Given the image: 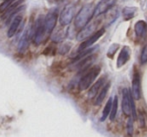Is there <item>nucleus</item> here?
Listing matches in <instances>:
<instances>
[{
	"instance_id": "1",
	"label": "nucleus",
	"mask_w": 147,
	"mask_h": 137,
	"mask_svg": "<svg viewBox=\"0 0 147 137\" xmlns=\"http://www.w3.org/2000/svg\"><path fill=\"white\" fill-rule=\"evenodd\" d=\"M94 10L95 8L93 7L92 4L84 5L75 17V21H74L75 28L82 29L84 26L87 25L89 21L91 20V18L94 16Z\"/></svg>"
},
{
	"instance_id": "2",
	"label": "nucleus",
	"mask_w": 147,
	"mask_h": 137,
	"mask_svg": "<svg viewBox=\"0 0 147 137\" xmlns=\"http://www.w3.org/2000/svg\"><path fill=\"white\" fill-rule=\"evenodd\" d=\"M100 66H93L92 68L88 70L80 79L79 81V89L81 91L86 90L89 87H91L92 83L94 82V80L98 77L99 73H100Z\"/></svg>"
},
{
	"instance_id": "3",
	"label": "nucleus",
	"mask_w": 147,
	"mask_h": 137,
	"mask_svg": "<svg viewBox=\"0 0 147 137\" xmlns=\"http://www.w3.org/2000/svg\"><path fill=\"white\" fill-rule=\"evenodd\" d=\"M45 39H47V36L44 28V18L39 17L33 27L32 40L35 45H40Z\"/></svg>"
},
{
	"instance_id": "4",
	"label": "nucleus",
	"mask_w": 147,
	"mask_h": 137,
	"mask_svg": "<svg viewBox=\"0 0 147 137\" xmlns=\"http://www.w3.org/2000/svg\"><path fill=\"white\" fill-rule=\"evenodd\" d=\"M57 17H58V13H57L56 9H52L47 13V15L44 18V28L46 36L49 37L51 33L53 32L57 22Z\"/></svg>"
},
{
	"instance_id": "5",
	"label": "nucleus",
	"mask_w": 147,
	"mask_h": 137,
	"mask_svg": "<svg viewBox=\"0 0 147 137\" xmlns=\"http://www.w3.org/2000/svg\"><path fill=\"white\" fill-rule=\"evenodd\" d=\"M75 14V6L73 4H68L63 8L59 16V22L61 26H67L72 22Z\"/></svg>"
},
{
	"instance_id": "6",
	"label": "nucleus",
	"mask_w": 147,
	"mask_h": 137,
	"mask_svg": "<svg viewBox=\"0 0 147 137\" xmlns=\"http://www.w3.org/2000/svg\"><path fill=\"white\" fill-rule=\"evenodd\" d=\"M96 27H97V22H91V23H88L86 26H84L82 29H80L77 36H76L77 40L84 41L87 38H89L90 36H92V35L95 33Z\"/></svg>"
},
{
	"instance_id": "7",
	"label": "nucleus",
	"mask_w": 147,
	"mask_h": 137,
	"mask_svg": "<svg viewBox=\"0 0 147 137\" xmlns=\"http://www.w3.org/2000/svg\"><path fill=\"white\" fill-rule=\"evenodd\" d=\"M131 97L132 93L127 88L122 90V111L126 116H131Z\"/></svg>"
},
{
	"instance_id": "8",
	"label": "nucleus",
	"mask_w": 147,
	"mask_h": 137,
	"mask_svg": "<svg viewBox=\"0 0 147 137\" xmlns=\"http://www.w3.org/2000/svg\"><path fill=\"white\" fill-rule=\"evenodd\" d=\"M115 3H116V0H101L99 1L98 4L95 6L94 16L97 17V16L109 11L115 5Z\"/></svg>"
},
{
	"instance_id": "9",
	"label": "nucleus",
	"mask_w": 147,
	"mask_h": 137,
	"mask_svg": "<svg viewBox=\"0 0 147 137\" xmlns=\"http://www.w3.org/2000/svg\"><path fill=\"white\" fill-rule=\"evenodd\" d=\"M103 34H104V29H100V30L96 31L92 36H90L89 38H87L86 40H84L83 42H82V44L80 45L79 48H78V51L80 52V51H82V50H85V49H87V48H90V47L92 46V45L94 44V43L96 42Z\"/></svg>"
},
{
	"instance_id": "10",
	"label": "nucleus",
	"mask_w": 147,
	"mask_h": 137,
	"mask_svg": "<svg viewBox=\"0 0 147 137\" xmlns=\"http://www.w3.org/2000/svg\"><path fill=\"white\" fill-rule=\"evenodd\" d=\"M132 96L135 100L140 99L141 96V89H140V77L139 73L135 72L133 75V79H132Z\"/></svg>"
},
{
	"instance_id": "11",
	"label": "nucleus",
	"mask_w": 147,
	"mask_h": 137,
	"mask_svg": "<svg viewBox=\"0 0 147 137\" xmlns=\"http://www.w3.org/2000/svg\"><path fill=\"white\" fill-rule=\"evenodd\" d=\"M22 19H23V18H22L21 15H16L15 17L11 20V23H10V26L7 31V36L9 37V38L13 37L14 35L17 33L20 24H21V22H22Z\"/></svg>"
},
{
	"instance_id": "12",
	"label": "nucleus",
	"mask_w": 147,
	"mask_h": 137,
	"mask_svg": "<svg viewBox=\"0 0 147 137\" xmlns=\"http://www.w3.org/2000/svg\"><path fill=\"white\" fill-rule=\"evenodd\" d=\"M105 82H106V78L105 77H101L98 79V81H96L92 86L90 87L89 89V92H88V97L89 98H93L95 97L97 94H98L99 91L102 89V87L105 85Z\"/></svg>"
},
{
	"instance_id": "13",
	"label": "nucleus",
	"mask_w": 147,
	"mask_h": 137,
	"mask_svg": "<svg viewBox=\"0 0 147 137\" xmlns=\"http://www.w3.org/2000/svg\"><path fill=\"white\" fill-rule=\"evenodd\" d=\"M130 54H131V50L128 46H124L122 48V50L120 51L119 55H118V58H117V67H121L123 66L126 62L129 60L130 58Z\"/></svg>"
},
{
	"instance_id": "14",
	"label": "nucleus",
	"mask_w": 147,
	"mask_h": 137,
	"mask_svg": "<svg viewBox=\"0 0 147 137\" xmlns=\"http://www.w3.org/2000/svg\"><path fill=\"white\" fill-rule=\"evenodd\" d=\"M29 39H30L29 29H25L24 33L22 34L21 38H20L19 43H18V51H19L20 53H23L24 51L27 49L28 43H29Z\"/></svg>"
},
{
	"instance_id": "15",
	"label": "nucleus",
	"mask_w": 147,
	"mask_h": 137,
	"mask_svg": "<svg viewBox=\"0 0 147 137\" xmlns=\"http://www.w3.org/2000/svg\"><path fill=\"white\" fill-rule=\"evenodd\" d=\"M109 88H110V82H107L106 84L102 87V89L98 92V94L95 96V99H94L95 105H100L101 103H102V101L104 100L107 93H108Z\"/></svg>"
},
{
	"instance_id": "16",
	"label": "nucleus",
	"mask_w": 147,
	"mask_h": 137,
	"mask_svg": "<svg viewBox=\"0 0 147 137\" xmlns=\"http://www.w3.org/2000/svg\"><path fill=\"white\" fill-rule=\"evenodd\" d=\"M134 29H135L136 36H137V37H142L144 34H145V32H146V30H147L146 22L142 21V20L136 22L135 26H134Z\"/></svg>"
},
{
	"instance_id": "17",
	"label": "nucleus",
	"mask_w": 147,
	"mask_h": 137,
	"mask_svg": "<svg viewBox=\"0 0 147 137\" xmlns=\"http://www.w3.org/2000/svg\"><path fill=\"white\" fill-rule=\"evenodd\" d=\"M136 12H137V8L136 7H125L122 10V15H123L125 20H129L135 16Z\"/></svg>"
},
{
	"instance_id": "18",
	"label": "nucleus",
	"mask_w": 147,
	"mask_h": 137,
	"mask_svg": "<svg viewBox=\"0 0 147 137\" xmlns=\"http://www.w3.org/2000/svg\"><path fill=\"white\" fill-rule=\"evenodd\" d=\"M112 103H113V98H109L108 101L106 102V105L104 106V109H103L102 116H101V118H100L101 121H104V120H106V118L110 115L111 108H112Z\"/></svg>"
},
{
	"instance_id": "19",
	"label": "nucleus",
	"mask_w": 147,
	"mask_h": 137,
	"mask_svg": "<svg viewBox=\"0 0 147 137\" xmlns=\"http://www.w3.org/2000/svg\"><path fill=\"white\" fill-rule=\"evenodd\" d=\"M66 36H67V30H61V29H59L57 32H55L54 34L52 35V40L54 41V42H60V41L63 40Z\"/></svg>"
},
{
	"instance_id": "20",
	"label": "nucleus",
	"mask_w": 147,
	"mask_h": 137,
	"mask_svg": "<svg viewBox=\"0 0 147 137\" xmlns=\"http://www.w3.org/2000/svg\"><path fill=\"white\" fill-rule=\"evenodd\" d=\"M117 108H118V98L117 96L114 97V100L112 103V108H111V113H110V120H113L116 118V114H117Z\"/></svg>"
},
{
	"instance_id": "21",
	"label": "nucleus",
	"mask_w": 147,
	"mask_h": 137,
	"mask_svg": "<svg viewBox=\"0 0 147 137\" xmlns=\"http://www.w3.org/2000/svg\"><path fill=\"white\" fill-rule=\"evenodd\" d=\"M146 119H147V114L143 110H140L139 113H138V120H139L140 126L142 128L146 127Z\"/></svg>"
},
{
	"instance_id": "22",
	"label": "nucleus",
	"mask_w": 147,
	"mask_h": 137,
	"mask_svg": "<svg viewBox=\"0 0 147 137\" xmlns=\"http://www.w3.org/2000/svg\"><path fill=\"white\" fill-rule=\"evenodd\" d=\"M133 121H134V119L130 116V118H128V120H127V123H126V131H127V134L129 136H132L133 131H134Z\"/></svg>"
},
{
	"instance_id": "23",
	"label": "nucleus",
	"mask_w": 147,
	"mask_h": 137,
	"mask_svg": "<svg viewBox=\"0 0 147 137\" xmlns=\"http://www.w3.org/2000/svg\"><path fill=\"white\" fill-rule=\"evenodd\" d=\"M16 1H17V0H4V1L0 4V12L3 13L8 7H10V6L15 3Z\"/></svg>"
},
{
	"instance_id": "24",
	"label": "nucleus",
	"mask_w": 147,
	"mask_h": 137,
	"mask_svg": "<svg viewBox=\"0 0 147 137\" xmlns=\"http://www.w3.org/2000/svg\"><path fill=\"white\" fill-rule=\"evenodd\" d=\"M70 47H71L70 43H64V44H62L61 46L59 47L58 52L60 54H65V53H67L68 51L70 50Z\"/></svg>"
},
{
	"instance_id": "25",
	"label": "nucleus",
	"mask_w": 147,
	"mask_h": 137,
	"mask_svg": "<svg viewBox=\"0 0 147 137\" xmlns=\"http://www.w3.org/2000/svg\"><path fill=\"white\" fill-rule=\"evenodd\" d=\"M140 62H141L142 64L146 63L147 62V45L143 48V50H142L141 52V56H140Z\"/></svg>"
},
{
	"instance_id": "26",
	"label": "nucleus",
	"mask_w": 147,
	"mask_h": 137,
	"mask_svg": "<svg viewBox=\"0 0 147 137\" xmlns=\"http://www.w3.org/2000/svg\"><path fill=\"white\" fill-rule=\"evenodd\" d=\"M117 49H118V44L111 45L110 48H109V50H108V56H109V57H112V55L116 52Z\"/></svg>"
},
{
	"instance_id": "27",
	"label": "nucleus",
	"mask_w": 147,
	"mask_h": 137,
	"mask_svg": "<svg viewBox=\"0 0 147 137\" xmlns=\"http://www.w3.org/2000/svg\"><path fill=\"white\" fill-rule=\"evenodd\" d=\"M56 1H62V0H56Z\"/></svg>"
}]
</instances>
